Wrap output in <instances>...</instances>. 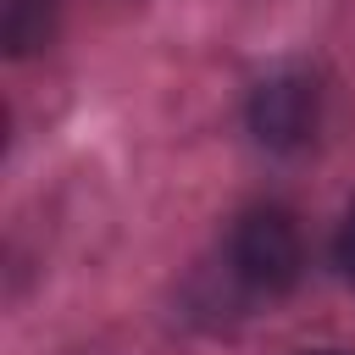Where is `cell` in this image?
I'll return each mask as SVG.
<instances>
[{
    "mask_svg": "<svg viewBox=\"0 0 355 355\" xmlns=\"http://www.w3.org/2000/svg\"><path fill=\"white\" fill-rule=\"evenodd\" d=\"M50 39V11H44V0H11L6 6V44L22 55V50H33V44H44Z\"/></svg>",
    "mask_w": 355,
    "mask_h": 355,
    "instance_id": "obj_3",
    "label": "cell"
},
{
    "mask_svg": "<svg viewBox=\"0 0 355 355\" xmlns=\"http://www.w3.org/2000/svg\"><path fill=\"white\" fill-rule=\"evenodd\" d=\"M338 266H344V277L355 283V211H349L344 227H338Z\"/></svg>",
    "mask_w": 355,
    "mask_h": 355,
    "instance_id": "obj_4",
    "label": "cell"
},
{
    "mask_svg": "<svg viewBox=\"0 0 355 355\" xmlns=\"http://www.w3.org/2000/svg\"><path fill=\"white\" fill-rule=\"evenodd\" d=\"M250 128L266 150H300L316 133V83L305 72H277L250 100Z\"/></svg>",
    "mask_w": 355,
    "mask_h": 355,
    "instance_id": "obj_2",
    "label": "cell"
},
{
    "mask_svg": "<svg viewBox=\"0 0 355 355\" xmlns=\"http://www.w3.org/2000/svg\"><path fill=\"white\" fill-rule=\"evenodd\" d=\"M305 266V244H300V227L288 211L277 205H261V211H244L227 233V277L255 294V300H272V294H288L294 277Z\"/></svg>",
    "mask_w": 355,
    "mask_h": 355,
    "instance_id": "obj_1",
    "label": "cell"
}]
</instances>
